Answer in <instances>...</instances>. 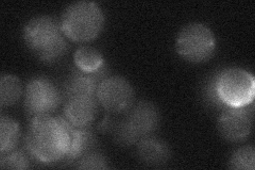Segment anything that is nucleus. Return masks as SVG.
I'll list each match as a JSON object with an SVG mask.
<instances>
[{
    "instance_id": "3",
    "label": "nucleus",
    "mask_w": 255,
    "mask_h": 170,
    "mask_svg": "<svg viewBox=\"0 0 255 170\" xmlns=\"http://www.w3.org/2000/svg\"><path fill=\"white\" fill-rule=\"evenodd\" d=\"M63 34L76 43H87L97 37L105 25V15L93 1H78L68 5L61 17Z\"/></svg>"
},
{
    "instance_id": "19",
    "label": "nucleus",
    "mask_w": 255,
    "mask_h": 170,
    "mask_svg": "<svg viewBox=\"0 0 255 170\" xmlns=\"http://www.w3.org/2000/svg\"><path fill=\"white\" fill-rule=\"evenodd\" d=\"M76 167L78 169H90V170H101L108 169V162L105 156L99 152L90 151L77 160Z\"/></svg>"
},
{
    "instance_id": "1",
    "label": "nucleus",
    "mask_w": 255,
    "mask_h": 170,
    "mask_svg": "<svg viewBox=\"0 0 255 170\" xmlns=\"http://www.w3.org/2000/svg\"><path fill=\"white\" fill-rule=\"evenodd\" d=\"M68 121L60 116L42 115L31 118L26 134V147L32 158L43 164H53L67 158L70 147Z\"/></svg>"
},
{
    "instance_id": "4",
    "label": "nucleus",
    "mask_w": 255,
    "mask_h": 170,
    "mask_svg": "<svg viewBox=\"0 0 255 170\" xmlns=\"http://www.w3.org/2000/svg\"><path fill=\"white\" fill-rule=\"evenodd\" d=\"M214 90L225 108H243L253 103L255 80L242 68H226L213 77Z\"/></svg>"
},
{
    "instance_id": "6",
    "label": "nucleus",
    "mask_w": 255,
    "mask_h": 170,
    "mask_svg": "<svg viewBox=\"0 0 255 170\" xmlns=\"http://www.w3.org/2000/svg\"><path fill=\"white\" fill-rule=\"evenodd\" d=\"M175 50L187 62L203 63L214 55L216 38L213 31L203 23H188L179 32L175 39Z\"/></svg>"
},
{
    "instance_id": "15",
    "label": "nucleus",
    "mask_w": 255,
    "mask_h": 170,
    "mask_svg": "<svg viewBox=\"0 0 255 170\" xmlns=\"http://www.w3.org/2000/svg\"><path fill=\"white\" fill-rule=\"evenodd\" d=\"M20 137L19 124L10 116L0 117V153L11 152L18 144Z\"/></svg>"
},
{
    "instance_id": "12",
    "label": "nucleus",
    "mask_w": 255,
    "mask_h": 170,
    "mask_svg": "<svg viewBox=\"0 0 255 170\" xmlns=\"http://www.w3.org/2000/svg\"><path fill=\"white\" fill-rule=\"evenodd\" d=\"M137 155L142 163L149 166H162L169 161V146L154 136H147L137 144Z\"/></svg>"
},
{
    "instance_id": "7",
    "label": "nucleus",
    "mask_w": 255,
    "mask_h": 170,
    "mask_svg": "<svg viewBox=\"0 0 255 170\" xmlns=\"http://www.w3.org/2000/svg\"><path fill=\"white\" fill-rule=\"evenodd\" d=\"M61 95L58 87L45 77H35L29 81L25 93V109L31 117L51 115L58 109Z\"/></svg>"
},
{
    "instance_id": "16",
    "label": "nucleus",
    "mask_w": 255,
    "mask_h": 170,
    "mask_svg": "<svg viewBox=\"0 0 255 170\" xmlns=\"http://www.w3.org/2000/svg\"><path fill=\"white\" fill-rule=\"evenodd\" d=\"M22 95L20 80L13 75H2L0 79V104L2 108L12 107Z\"/></svg>"
},
{
    "instance_id": "13",
    "label": "nucleus",
    "mask_w": 255,
    "mask_h": 170,
    "mask_svg": "<svg viewBox=\"0 0 255 170\" xmlns=\"http://www.w3.org/2000/svg\"><path fill=\"white\" fill-rule=\"evenodd\" d=\"M70 147L67 160H78L85 153L93 151L96 146L95 135L87 128H77L68 123Z\"/></svg>"
},
{
    "instance_id": "17",
    "label": "nucleus",
    "mask_w": 255,
    "mask_h": 170,
    "mask_svg": "<svg viewBox=\"0 0 255 170\" xmlns=\"http://www.w3.org/2000/svg\"><path fill=\"white\" fill-rule=\"evenodd\" d=\"M229 166L232 169L254 170L255 150L252 146H245L234 151L229 160Z\"/></svg>"
},
{
    "instance_id": "11",
    "label": "nucleus",
    "mask_w": 255,
    "mask_h": 170,
    "mask_svg": "<svg viewBox=\"0 0 255 170\" xmlns=\"http://www.w3.org/2000/svg\"><path fill=\"white\" fill-rule=\"evenodd\" d=\"M106 75L105 67L93 74H85L80 70L75 71L64 85V96L65 98L71 96H96L97 87L106 78Z\"/></svg>"
},
{
    "instance_id": "18",
    "label": "nucleus",
    "mask_w": 255,
    "mask_h": 170,
    "mask_svg": "<svg viewBox=\"0 0 255 170\" xmlns=\"http://www.w3.org/2000/svg\"><path fill=\"white\" fill-rule=\"evenodd\" d=\"M0 167L2 169H28L30 167V162L25 152L21 150H13L1 155Z\"/></svg>"
},
{
    "instance_id": "2",
    "label": "nucleus",
    "mask_w": 255,
    "mask_h": 170,
    "mask_svg": "<svg viewBox=\"0 0 255 170\" xmlns=\"http://www.w3.org/2000/svg\"><path fill=\"white\" fill-rule=\"evenodd\" d=\"M22 35L29 49L45 63L60 60L67 50L60 22L50 16L32 18L23 28Z\"/></svg>"
},
{
    "instance_id": "14",
    "label": "nucleus",
    "mask_w": 255,
    "mask_h": 170,
    "mask_svg": "<svg viewBox=\"0 0 255 170\" xmlns=\"http://www.w3.org/2000/svg\"><path fill=\"white\" fill-rule=\"evenodd\" d=\"M74 63L78 70L85 74H93L105 67L102 54L93 47L82 46L74 53Z\"/></svg>"
},
{
    "instance_id": "5",
    "label": "nucleus",
    "mask_w": 255,
    "mask_h": 170,
    "mask_svg": "<svg viewBox=\"0 0 255 170\" xmlns=\"http://www.w3.org/2000/svg\"><path fill=\"white\" fill-rule=\"evenodd\" d=\"M115 128V140L119 145L132 146L152 134L159 124V113L153 103L140 101Z\"/></svg>"
},
{
    "instance_id": "8",
    "label": "nucleus",
    "mask_w": 255,
    "mask_h": 170,
    "mask_svg": "<svg viewBox=\"0 0 255 170\" xmlns=\"http://www.w3.org/2000/svg\"><path fill=\"white\" fill-rule=\"evenodd\" d=\"M96 98L106 111L118 114L127 112L132 107L134 91L131 84L123 77H108L99 83Z\"/></svg>"
},
{
    "instance_id": "9",
    "label": "nucleus",
    "mask_w": 255,
    "mask_h": 170,
    "mask_svg": "<svg viewBox=\"0 0 255 170\" xmlns=\"http://www.w3.org/2000/svg\"><path fill=\"white\" fill-rule=\"evenodd\" d=\"M253 103L243 108H225L218 118V131L223 139L238 143L251 133Z\"/></svg>"
},
{
    "instance_id": "10",
    "label": "nucleus",
    "mask_w": 255,
    "mask_h": 170,
    "mask_svg": "<svg viewBox=\"0 0 255 170\" xmlns=\"http://www.w3.org/2000/svg\"><path fill=\"white\" fill-rule=\"evenodd\" d=\"M65 99L64 118L74 127H89L98 112L99 103L96 96H71Z\"/></svg>"
}]
</instances>
